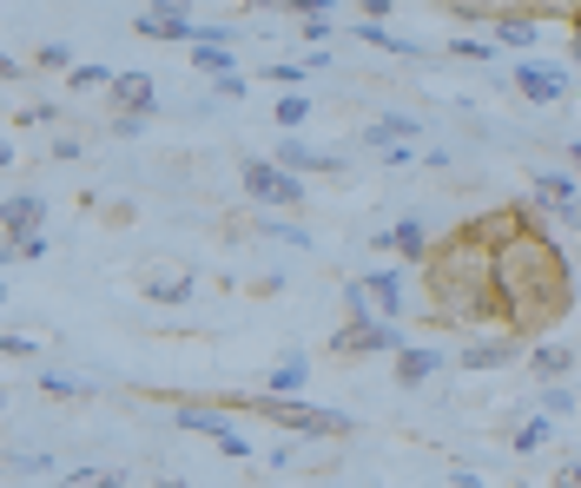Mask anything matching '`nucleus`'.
<instances>
[{
	"mask_svg": "<svg viewBox=\"0 0 581 488\" xmlns=\"http://www.w3.org/2000/svg\"><path fill=\"white\" fill-rule=\"evenodd\" d=\"M568 152H574V166H581V139H574V145H568Z\"/></svg>",
	"mask_w": 581,
	"mask_h": 488,
	"instance_id": "34",
	"label": "nucleus"
},
{
	"mask_svg": "<svg viewBox=\"0 0 581 488\" xmlns=\"http://www.w3.org/2000/svg\"><path fill=\"white\" fill-rule=\"evenodd\" d=\"M271 119H278V126H285V139H298V126H304V119H311V100H298V93H285V100H278V106H271Z\"/></svg>",
	"mask_w": 581,
	"mask_h": 488,
	"instance_id": "17",
	"label": "nucleus"
},
{
	"mask_svg": "<svg viewBox=\"0 0 581 488\" xmlns=\"http://www.w3.org/2000/svg\"><path fill=\"white\" fill-rule=\"evenodd\" d=\"M146 297H152V304H186V297H192V278H152Z\"/></svg>",
	"mask_w": 581,
	"mask_h": 488,
	"instance_id": "18",
	"label": "nucleus"
},
{
	"mask_svg": "<svg viewBox=\"0 0 581 488\" xmlns=\"http://www.w3.org/2000/svg\"><path fill=\"white\" fill-rule=\"evenodd\" d=\"M8 468L14 475H40V468H53V455H8Z\"/></svg>",
	"mask_w": 581,
	"mask_h": 488,
	"instance_id": "29",
	"label": "nucleus"
},
{
	"mask_svg": "<svg viewBox=\"0 0 581 488\" xmlns=\"http://www.w3.org/2000/svg\"><path fill=\"white\" fill-rule=\"evenodd\" d=\"M192 66H199V73H212V79H231V73H238V53H231V47H218V40H199V47H192Z\"/></svg>",
	"mask_w": 581,
	"mask_h": 488,
	"instance_id": "13",
	"label": "nucleus"
},
{
	"mask_svg": "<svg viewBox=\"0 0 581 488\" xmlns=\"http://www.w3.org/2000/svg\"><path fill=\"white\" fill-rule=\"evenodd\" d=\"M548 436H555V416H535V423H522V429H516V449L529 455V449H542Z\"/></svg>",
	"mask_w": 581,
	"mask_h": 488,
	"instance_id": "22",
	"label": "nucleus"
},
{
	"mask_svg": "<svg viewBox=\"0 0 581 488\" xmlns=\"http://www.w3.org/2000/svg\"><path fill=\"white\" fill-rule=\"evenodd\" d=\"M238 172H244V192H252L258 205H291V211L304 205V185H298V172H285L278 158H244Z\"/></svg>",
	"mask_w": 581,
	"mask_h": 488,
	"instance_id": "2",
	"label": "nucleus"
},
{
	"mask_svg": "<svg viewBox=\"0 0 581 488\" xmlns=\"http://www.w3.org/2000/svg\"><path fill=\"white\" fill-rule=\"evenodd\" d=\"M450 53H456V60H489L495 47H482V40H450Z\"/></svg>",
	"mask_w": 581,
	"mask_h": 488,
	"instance_id": "31",
	"label": "nucleus"
},
{
	"mask_svg": "<svg viewBox=\"0 0 581 488\" xmlns=\"http://www.w3.org/2000/svg\"><path fill=\"white\" fill-rule=\"evenodd\" d=\"M304 376H311V363H304V357L291 350V357H285V363H278V370L265 376V396H278V402H291V396L304 389Z\"/></svg>",
	"mask_w": 581,
	"mask_h": 488,
	"instance_id": "9",
	"label": "nucleus"
},
{
	"mask_svg": "<svg viewBox=\"0 0 581 488\" xmlns=\"http://www.w3.org/2000/svg\"><path fill=\"white\" fill-rule=\"evenodd\" d=\"M561 488H581V462H568V468H561Z\"/></svg>",
	"mask_w": 581,
	"mask_h": 488,
	"instance_id": "33",
	"label": "nucleus"
},
{
	"mask_svg": "<svg viewBox=\"0 0 581 488\" xmlns=\"http://www.w3.org/2000/svg\"><path fill=\"white\" fill-rule=\"evenodd\" d=\"M568 363H574V350H568V344H542V350L529 357V370H535L542 383H561V376H568Z\"/></svg>",
	"mask_w": 581,
	"mask_h": 488,
	"instance_id": "14",
	"label": "nucleus"
},
{
	"mask_svg": "<svg viewBox=\"0 0 581 488\" xmlns=\"http://www.w3.org/2000/svg\"><path fill=\"white\" fill-rule=\"evenodd\" d=\"M60 488H119V468H93V475H66Z\"/></svg>",
	"mask_w": 581,
	"mask_h": 488,
	"instance_id": "25",
	"label": "nucleus"
},
{
	"mask_svg": "<svg viewBox=\"0 0 581 488\" xmlns=\"http://www.w3.org/2000/svg\"><path fill=\"white\" fill-rule=\"evenodd\" d=\"M40 389H47V396H79V402L93 396V383H87V376H60V370H47V376H40Z\"/></svg>",
	"mask_w": 581,
	"mask_h": 488,
	"instance_id": "19",
	"label": "nucleus"
},
{
	"mask_svg": "<svg viewBox=\"0 0 581 488\" xmlns=\"http://www.w3.org/2000/svg\"><path fill=\"white\" fill-rule=\"evenodd\" d=\"M304 73H317V66H311V60H304V66H298V60H271V66H265V79H278V87H298Z\"/></svg>",
	"mask_w": 581,
	"mask_h": 488,
	"instance_id": "23",
	"label": "nucleus"
},
{
	"mask_svg": "<svg viewBox=\"0 0 581 488\" xmlns=\"http://www.w3.org/2000/svg\"><path fill=\"white\" fill-rule=\"evenodd\" d=\"M555 218H561V224H581V198H574V205H561Z\"/></svg>",
	"mask_w": 581,
	"mask_h": 488,
	"instance_id": "32",
	"label": "nucleus"
},
{
	"mask_svg": "<svg viewBox=\"0 0 581 488\" xmlns=\"http://www.w3.org/2000/svg\"><path fill=\"white\" fill-rule=\"evenodd\" d=\"M146 40H199V27H192V14H179V8H152V14H139L132 21Z\"/></svg>",
	"mask_w": 581,
	"mask_h": 488,
	"instance_id": "5",
	"label": "nucleus"
},
{
	"mask_svg": "<svg viewBox=\"0 0 581 488\" xmlns=\"http://www.w3.org/2000/svg\"><path fill=\"white\" fill-rule=\"evenodd\" d=\"M40 218H47V205H40L34 192H14V198H8V244L40 237Z\"/></svg>",
	"mask_w": 581,
	"mask_h": 488,
	"instance_id": "7",
	"label": "nucleus"
},
{
	"mask_svg": "<svg viewBox=\"0 0 581 488\" xmlns=\"http://www.w3.org/2000/svg\"><path fill=\"white\" fill-rule=\"evenodd\" d=\"M330 350L338 357H403V323L390 317H370V323H338V337H330Z\"/></svg>",
	"mask_w": 581,
	"mask_h": 488,
	"instance_id": "1",
	"label": "nucleus"
},
{
	"mask_svg": "<svg viewBox=\"0 0 581 488\" xmlns=\"http://www.w3.org/2000/svg\"><path fill=\"white\" fill-rule=\"evenodd\" d=\"M21 258H27V265H40V258H47V231H40V237H27V244H8V265H21Z\"/></svg>",
	"mask_w": 581,
	"mask_h": 488,
	"instance_id": "26",
	"label": "nucleus"
},
{
	"mask_svg": "<svg viewBox=\"0 0 581 488\" xmlns=\"http://www.w3.org/2000/svg\"><path fill=\"white\" fill-rule=\"evenodd\" d=\"M495 40H503V47H529L535 40V21H522V14L503 21V14H495Z\"/></svg>",
	"mask_w": 581,
	"mask_h": 488,
	"instance_id": "20",
	"label": "nucleus"
},
{
	"mask_svg": "<svg viewBox=\"0 0 581 488\" xmlns=\"http://www.w3.org/2000/svg\"><path fill=\"white\" fill-rule=\"evenodd\" d=\"M113 93L126 100V113H132V119H146V113H152V73H119V79H113Z\"/></svg>",
	"mask_w": 581,
	"mask_h": 488,
	"instance_id": "10",
	"label": "nucleus"
},
{
	"mask_svg": "<svg viewBox=\"0 0 581 488\" xmlns=\"http://www.w3.org/2000/svg\"><path fill=\"white\" fill-rule=\"evenodd\" d=\"M535 205H548V211L574 205V179H568V172H542V179H535Z\"/></svg>",
	"mask_w": 581,
	"mask_h": 488,
	"instance_id": "15",
	"label": "nucleus"
},
{
	"mask_svg": "<svg viewBox=\"0 0 581 488\" xmlns=\"http://www.w3.org/2000/svg\"><path fill=\"white\" fill-rule=\"evenodd\" d=\"M265 416L291 436H351V416H330V410H311V402H278L265 396Z\"/></svg>",
	"mask_w": 581,
	"mask_h": 488,
	"instance_id": "3",
	"label": "nucleus"
},
{
	"mask_svg": "<svg viewBox=\"0 0 581 488\" xmlns=\"http://www.w3.org/2000/svg\"><path fill=\"white\" fill-rule=\"evenodd\" d=\"M574 66H581V47H574Z\"/></svg>",
	"mask_w": 581,
	"mask_h": 488,
	"instance_id": "36",
	"label": "nucleus"
},
{
	"mask_svg": "<svg viewBox=\"0 0 581 488\" xmlns=\"http://www.w3.org/2000/svg\"><path fill=\"white\" fill-rule=\"evenodd\" d=\"M364 284H370V297H377V304H383V317H390V323H396V310H403V284H396V271H370V278H364Z\"/></svg>",
	"mask_w": 581,
	"mask_h": 488,
	"instance_id": "16",
	"label": "nucleus"
},
{
	"mask_svg": "<svg viewBox=\"0 0 581 488\" xmlns=\"http://www.w3.org/2000/svg\"><path fill=\"white\" fill-rule=\"evenodd\" d=\"M271 237H285V244H298V252H311V231L304 224H265Z\"/></svg>",
	"mask_w": 581,
	"mask_h": 488,
	"instance_id": "27",
	"label": "nucleus"
},
{
	"mask_svg": "<svg viewBox=\"0 0 581 488\" xmlns=\"http://www.w3.org/2000/svg\"><path fill=\"white\" fill-rule=\"evenodd\" d=\"M568 410H574L568 383H548V389H542V416H568Z\"/></svg>",
	"mask_w": 581,
	"mask_h": 488,
	"instance_id": "24",
	"label": "nucleus"
},
{
	"mask_svg": "<svg viewBox=\"0 0 581 488\" xmlns=\"http://www.w3.org/2000/svg\"><path fill=\"white\" fill-rule=\"evenodd\" d=\"M159 488H186V481H159Z\"/></svg>",
	"mask_w": 581,
	"mask_h": 488,
	"instance_id": "35",
	"label": "nucleus"
},
{
	"mask_svg": "<svg viewBox=\"0 0 581 488\" xmlns=\"http://www.w3.org/2000/svg\"><path fill=\"white\" fill-rule=\"evenodd\" d=\"M437 370H443V357H437V350H403V357H396V383H403V389L430 383Z\"/></svg>",
	"mask_w": 581,
	"mask_h": 488,
	"instance_id": "11",
	"label": "nucleus"
},
{
	"mask_svg": "<svg viewBox=\"0 0 581 488\" xmlns=\"http://www.w3.org/2000/svg\"><path fill=\"white\" fill-rule=\"evenodd\" d=\"M212 100H244V73H231V79H212Z\"/></svg>",
	"mask_w": 581,
	"mask_h": 488,
	"instance_id": "30",
	"label": "nucleus"
},
{
	"mask_svg": "<svg viewBox=\"0 0 581 488\" xmlns=\"http://www.w3.org/2000/svg\"><path fill=\"white\" fill-rule=\"evenodd\" d=\"M516 87H522L535 106H555V100L568 93V73H561V66H542V60H522V66H516Z\"/></svg>",
	"mask_w": 581,
	"mask_h": 488,
	"instance_id": "4",
	"label": "nucleus"
},
{
	"mask_svg": "<svg viewBox=\"0 0 581 488\" xmlns=\"http://www.w3.org/2000/svg\"><path fill=\"white\" fill-rule=\"evenodd\" d=\"M40 66H73V47H66V40H47V47H40Z\"/></svg>",
	"mask_w": 581,
	"mask_h": 488,
	"instance_id": "28",
	"label": "nucleus"
},
{
	"mask_svg": "<svg viewBox=\"0 0 581 488\" xmlns=\"http://www.w3.org/2000/svg\"><path fill=\"white\" fill-rule=\"evenodd\" d=\"M495 363H509V344H476V350H463V370H495Z\"/></svg>",
	"mask_w": 581,
	"mask_h": 488,
	"instance_id": "21",
	"label": "nucleus"
},
{
	"mask_svg": "<svg viewBox=\"0 0 581 488\" xmlns=\"http://www.w3.org/2000/svg\"><path fill=\"white\" fill-rule=\"evenodd\" d=\"M417 132H424V126L409 119V113H390V119H370V126H364V145H377V158H383V152L409 145V139H417Z\"/></svg>",
	"mask_w": 581,
	"mask_h": 488,
	"instance_id": "6",
	"label": "nucleus"
},
{
	"mask_svg": "<svg viewBox=\"0 0 581 488\" xmlns=\"http://www.w3.org/2000/svg\"><path fill=\"white\" fill-rule=\"evenodd\" d=\"M173 423H179V429H192V436H212V442H225V436H231V423H225L218 410H199V402H186Z\"/></svg>",
	"mask_w": 581,
	"mask_h": 488,
	"instance_id": "12",
	"label": "nucleus"
},
{
	"mask_svg": "<svg viewBox=\"0 0 581 488\" xmlns=\"http://www.w3.org/2000/svg\"><path fill=\"white\" fill-rule=\"evenodd\" d=\"M377 244H383V252H396V258H424V252H430V231H424L417 218H403V224H396V231H383Z\"/></svg>",
	"mask_w": 581,
	"mask_h": 488,
	"instance_id": "8",
	"label": "nucleus"
}]
</instances>
